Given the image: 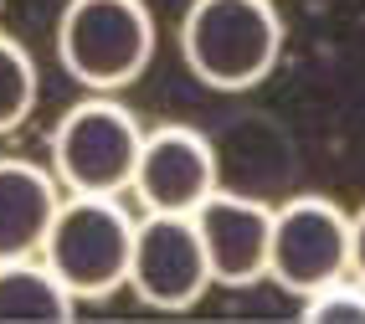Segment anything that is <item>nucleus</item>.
Returning a JSON list of instances; mask_svg holds the SVG:
<instances>
[{"mask_svg": "<svg viewBox=\"0 0 365 324\" xmlns=\"http://www.w3.org/2000/svg\"><path fill=\"white\" fill-rule=\"evenodd\" d=\"M190 216H196V227H201L216 288H247V283L267 278V258H273V206H262L257 196L211 191Z\"/></svg>", "mask_w": 365, "mask_h": 324, "instance_id": "obj_8", "label": "nucleus"}, {"mask_svg": "<svg viewBox=\"0 0 365 324\" xmlns=\"http://www.w3.org/2000/svg\"><path fill=\"white\" fill-rule=\"evenodd\" d=\"M139 149L144 123L118 103V93H88L57 118L46 160L67 196H129Z\"/></svg>", "mask_w": 365, "mask_h": 324, "instance_id": "obj_4", "label": "nucleus"}, {"mask_svg": "<svg viewBox=\"0 0 365 324\" xmlns=\"http://www.w3.org/2000/svg\"><path fill=\"white\" fill-rule=\"evenodd\" d=\"M180 57L201 88L247 93L283 57V16L273 0H190L180 16Z\"/></svg>", "mask_w": 365, "mask_h": 324, "instance_id": "obj_1", "label": "nucleus"}, {"mask_svg": "<svg viewBox=\"0 0 365 324\" xmlns=\"http://www.w3.org/2000/svg\"><path fill=\"white\" fill-rule=\"evenodd\" d=\"M350 278L365 283V206L350 216Z\"/></svg>", "mask_w": 365, "mask_h": 324, "instance_id": "obj_13", "label": "nucleus"}, {"mask_svg": "<svg viewBox=\"0 0 365 324\" xmlns=\"http://www.w3.org/2000/svg\"><path fill=\"white\" fill-rule=\"evenodd\" d=\"M36 108V62L11 31H0V134H16Z\"/></svg>", "mask_w": 365, "mask_h": 324, "instance_id": "obj_11", "label": "nucleus"}, {"mask_svg": "<svg viewBox=\"0 0 365 324\" xmlns=\"http://www.w3.org/2000/svg\"><path fill=\"white\" fill-rule=\"evenodd\" d=\"M211 191H222V170H216V149L201 129L190 123H160L144 129L139 170L129 196L139 211H196Z\"/></svg>", "mask_w": 365, "mask_h": 324, "instance_id": "obj_7", "label": "nucleus"}, {"mask_svg": "<svg viewBox=\"0 0 365 324\" xmlns=\"http://www.w3.org/2000/svg\"><path fill=\"white\" fill-rule=\"evenodd\" d=\"M78 309L83 304L41 253L0 258V324H46V319H72Z\"/></svg>", "mask_w": 365, "mask_h": 324, "instance_id": "obj_10", "label": "nucleus"}, {"mask_svg": "<svg viewBox=\"0 0 365 324\" xmlns=\"http://www.w3.org/2000/svg\"><path fill=\"white\" fill-rule=\"evenodd\" d=\"M267 278L299 298L350 278V211H339L329 196H294L288 206H273Z\"/></svg>", "mask_w": 365, "mask_h": 324, "instance_id": "obj_6", "label": "nucleus"}, {"mask_svg": "<svg viewBox=\"0 0 365 324\" xmlns=\"http://www.w3.org/2000/svg\"><path fill=\"white\" fill-rule=\"evenodd\" d=\"M211 278V258L196 216L185 211H139L134 258H129V293L150 309H190L201 304Z\"/></svg>", "mask_w": 365, "mask_h": 324, "instance_id": "obj_5", "label": "nucleus"}, {"mask_svg": "<svg viewBox=\"0 0 365 324\" xmlns=\"http://www.w3.org/2000/svg\"><path fill=\"white\" fill-rule=\"evenodd\" d=\"M57 62L88 93H124L155 62V16L144 0H67Z\"/></svg>", "mask_w": 365, "mask_h": 324, "instance_id": "obj_2", "label": "nucleus"}, {"mask_svg": "<svg viewBox=\"0 0 365 324\" xmlns=\"http://www.w3.org/2000/svg\"><path fill=\"white\" fill-rule=\"evenodd\" d=\"M139 216L124 206V196H67L52 232L41 242V258L72 288L78 304H98L129 288Z\"/></svg>", "mask_w": 365, "mask_h": 324, "instance_id": "obj_3", "label": "nucleus"}, {"mask_svg": "<svg viewBox=\"0 0 365 324\" xmlns=\"http://www.w3.org/2000/svg\"><path fill=\"white\" fill-rule=\"evenodd\" d=\"M62 201H67V191L52 176V165L16 160V155L0 160V258L41 253Z\"/></svg>", "mask_w": 365, "mask_h": 324, "instance_id": "obj_9", "label": "nucleus"}, {"mask_svg": "<svg viewBox=\"0 0 365 324\" xmlns=\"http://www.w3.org/2000/svg\"><path fill=\"white\" fill-rule=\"evenodd\" d=\"M304 319H314V324H365V283L360 278H334L324 288L304 293Z\"/></svg>", "mask_w": 365, "mask_h": 324, "instance_id": "obj_12", "label": "nucleus"}]
</instances>
